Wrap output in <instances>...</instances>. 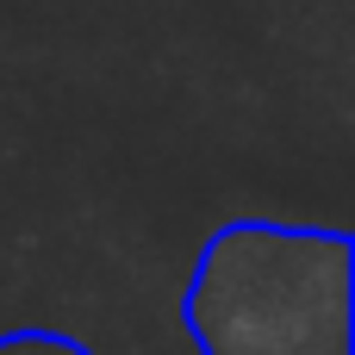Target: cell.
Masks as SVG:
<instances>
[{"instance_id": "cell-1", "label": "cell", "mask_w": 355, "mask_h": 355, "mask_svg": "<svg viewBox=\"0 0 355 355\" xmlns=\"http://www.w3.org/2000/svg\"><path fill=\"white\" fill-rule=\"evenodd\" d=\"M187 318L206 355H349V250L324 231L237 225L200 256Z\"/></svg>"}, {"instance_id": "cell-2", "label": "cell", "mask_w": 355, "mask_h": 355, "mask_svg": "<svg viewBox=\"0 0 355 355\" xmlns=\"http://www.w3.org/2000/svg\"><path fill=\"white\" fill-rule=\"evenodd\" d=\"M0 355H87V349H75L69 337H50V331H25V337H6Z\"/></svg>"}]
</instances>
